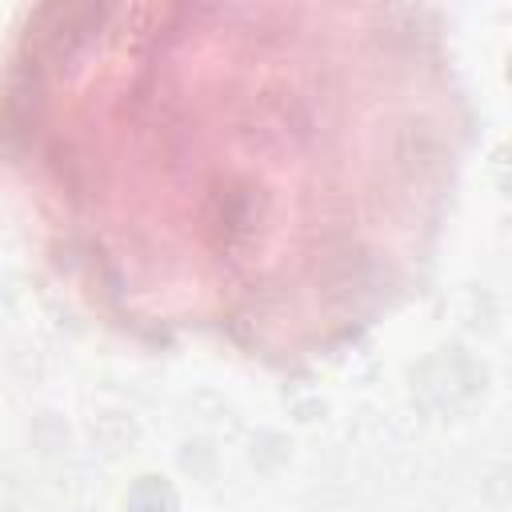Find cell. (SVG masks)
<instances>
[{
	"mask_svg": "<svg viewBox=\"0 0 512 512\" xmlns=\"http://www.w3.org/2000/svg\"><path fill=\"white\" fill-rule=\"evenodd\" d=\"M128 512H176V492L160 476H140L128 492Z\"/></svg>",
	"mask_w": 512,
	"mask_h": 512,
	"instance_id": "obj_1",
	"label": "cell"
}]
</instances>
